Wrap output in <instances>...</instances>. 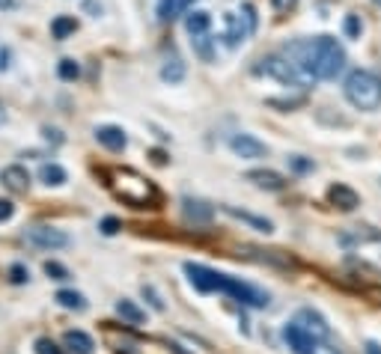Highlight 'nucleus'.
<instances>
[{
  "label": "nucleus",
  "mask_w": 381,
  "mask_h": 354,
  "mask_svg": "<svg viewBox=\"0 0 381 354\" xmlns=\"http://www.w3.org/2000/svg\"><path fill=\"white\" fill-rule=\"evenodd\" d=\"M283 54L304 63L319 80H334L346 69V51L334 36H316V39H298L289 42Z\"/></svg>",
  "instance_id": "nucleus-1"
},
{
  "label": "nucleus",
  "mask_w": 381,
  "mask_h": 354,
  "mask_svg": "<svg viewBox=\"0 0 381 354\" xmlns=\"http://www.w3.org/2000/svg\"><path fill=\"white\" fill-rule=\"evenodd\" d=\"M185 274L190 280V286L197 289V292H224L230 295L232 301H239L244 307H268L271 298L268 292H262V289L250 286V283H241L239 277H230V274H221V271L215 268H206L199 265V262H185Z\"/></svg>",
  "instance_id": "nucleus-2"
},
{
  "label": "nucleus",
  "mask_w": 381,
  "mask_h": 354,
  "mask_svg": "<svg viewBox=\"0 0 381 354\" xmlns=\"http://www.w3.org/2000/svg\"><path fill=\"white\" fill-rule=\"evenodd\" d=\"M105 181H107V188L113 190V197L122 199L125 206L158 208V203H161L158 188L152 185L146 176H140L138 170H131V167H111V170H105Z\"/></svg>",
  "instance_id": "nucleus-3"
},
{
  "label": "nucleus",
  "mask_w": 381,
  "mask_h": 354,
  "mask_svg": "<svg viewBox=\"0 0 381 354\" xmlns=\"http://www.w3.org/2000/svg\"><path fill=\"white\" fill-rule=\"evenodd\" d=\"M349 104L358 111H378L381 107V78L369 69H355L349 71L346 84H342Z\"/></svg>",
  "instance_id": "nucleus-4"
},
{
  "label": "nucleus",
  "mask_w": 381,
  "mask_h": 354,
  "mask_svg": "<svg viewBox=\"0 0 381 354\" xmlns=\"http://www.w3.org/2000/svg\"><path fill=\"white\" fill-rule=\"evenodd\" d=\"M257 71H265V75H271L274 80H280V84H286V87H298V89H310L316 80L313 71L304 66V63H298L295 57H289V54H271V57L262 60V66Z\"/></svg>",
  "instance_id": "nucleus-5"
},
{
  "label": "nucleus",
  "mask_w": 381,
  "mask_h": 354,
  "mask_svg": "<svg viewBox=\"0 0 381 354\" xmlns=\"http://www.w3.org/2000/svg\"><path fill=\"white\" fill-rule=\"evenodd\" d=\"M241 12H226L224 15V42L226 48H239V45L248 39V36L257 30V9H253L250 3L241 6Z\"/></svg>",
  "instance_id": "nucleus-6"
},
{
  "label": "nucleus",
  "mask_w": 381,
  "mask_h": 354,
  "mask_svg": "<svg viewBox=\"0 0 381 354\" xmlns=\"http://www.w3.org/2000/svg\"><path fill=\"white\" fill-rule=\"evenodd\" d=\"M24 239L33 244V247H42V250H60V247H69L72 239L63 230H54V226H30L24 232Z\"/></svg>",
  "instance_id": "nucleus-7"
},
{
  "label": "nucleus",
  "mask_w": 381,
  "mask_h": 354,
  "mask_svg": "<svg viewBox=\"0 0 381 354\" xmlns=\"http://www.w3.org/2000/svg\"><path fill=\"white\" fill-rule=\"evenodd\" d=\"M292 322H298L301 328L307 331V333H313L316 340H328L331 337V324H328V319L319 313V310H310V307H304V310H298L295 313V319Z\"/></svg>",
  "instance_id": "nucleus-8"
},
{
  "label": "nucleus",
  "mask_w": 381,
  "mask_h": 354,
  "mask_svg": "<svg viewBox=\"0 0 381 354\" xmlns=\"http://www.w3.org/2000/svg\"><path fill=\"white\" fill-rule=\"evenodd\" d=\"M230 149L239 158H248V161H257V158H265L268 155V146L262 140L253 137V134H232V137H230Z\"/></svg>",
  "instance_id": "nucleus-9"
},
{
  "label": "nucleus",
  "mask_w": 381,
  "mask_h": 354,
  "mask_svg": "<svg viewBox=\"0 0 381 354\" xmlns=\"http://www.w3.org/2000/svg\"><path fill=\"white\" fill-rule=\"evenodd\" d=\"M283 340H286V346L292 349L295 354H313L316 351V342H319L313 333H307L298 322H289L286 324V328H283Z\"/></svg>",
  "instance_id": "nucleus-10"
},
{
  "label": "nucleus",
  "mask_w": 381,
  "mask_h": 354,
  "mask_svg": "<svg viewBox=\"0 0 381 354\" xmlns=\"http://www.w3.org/2000/svg\"><path fill=\"white\" fill-rule=\"evenodd\" d=\"M0 181H3V188L12 190V194H27V190H30V173H27V167H21V164H9L0 170Z\"/></svg>",
  "instance_id": "nucleus-11"
},
{
  "label": "nucleus",
  "mask_w": 381,
  "mask_h": 354,
  "mask_svg": "<svg viewBox=\"0 0 381 354\" xmlns=\"http://www.w3.org/2000/svg\"><path fill=\"white\" fill-rule=\"evenodd\" d=\"M96 140L102 143L105 149H111V152H122L125 146H129V137H125V131L120 129V125H98Z\"/></svg>",
  "instance_id": "nucleus-12"
},
{
  "label": "nucleus",
  "mask_w": 381,
  "mask_h": 354,
  "mask_svg": "<svg viewBox=\"0 0 381 354\" xmlns=\"http://www.w3.org/2000/svg\"><path fill=\"white\" fill-rule=\"evenodd\" d=\"M182 214L194 223H208L215 217V206H208L206 199H194V197H185L182 199Z\"/></svg>",
  "instance_id": "nucleus-13"
},
{
  "label": "nucleus",
  "mask_w": 381,
  "mask_h": 354,
  "mask_svg": "<svg viewBox=\"0 0 381 354\" xmlns=\"http://www.w3.org/2000/svg\"><path fill=\"white\" fill-rule=\"evenodd\" d=\"M328 199L337 208H342V212H355V208L360 206V197L349 185H331L328 188Z\"/></svg>",
  "instance_id": "nucleus-14"
},
{
  "label": "nucleus",
  "mask_w": 381,
  "mask_h": 354,
  "mask_svg": "<svg viewBox=\"0 0 381 354\" xmlns=\"http://www.w3.org/2000/svg\"><path fill=\"white\" fill-rule=\"evenodd\" d=\"M63 346H66L72 354H93L96 351L93 337L84 333V331H66L63 333Z\"/></svg>",
  "instance_id": "nucleus-15"
},
{
  "label": "nucleus",
  "mask_w": 381,
  "mask_h": 354,
  "mask_svg": "<svg viewBox=\"0 0 381 354\" xmlns=\"http://www.w3.org/2000/svg\"><path fill=\"white\" fill-rule=\"evenodd\" d=\"M248 181H253V185L262 188V190H283L286 188V179L280 173H274V170H250Z\"/></svg>",
  "instance_id": "nucleus-16"
},
{
  "label": "nucleus",
  "mask_w": 381,
  "mask_h": 354,
  "mask_svg": "<svg viewBox=\"0 0 381 354\" xmlns=\"http://www.w3.org/2000/svg\"><path fill=\"white\" fill-rule=\"evenodd\" d=\"M224 212L235 217V221H244L248 226H253V230H259V232H274V223L265 221V217H257V214H250V212H241V208H235V206H224Z\"/></svg>",
  "instance_id": "nucleus-17"
},
{
  "label": "nucleus",
  "mask_w": 381,
  "mask_h": 354,
  "mask_svg": "<svg viewBox=\"0 0 381 354\" xmlns=\"http://www.w3.org/2000/svg\"><path fill=\"white\" fill-rule=\"evenodd\" d=\"M208 27H212V15L203 12V9H194V12L185 15V30L190 36H203L208 33Z\"/></svg>",
  "instance_id": "nucleus-18"
},
{
  "label": "nucleus",
  "mask_w": 381,
  "mask_h": 354,
  "mask_svg": "<svg viewBox=\"0 0 381 354\" xmlns=\"http://www.w3.org/2000/svg\"><path fill=\"white\" fill-rule=\"evenodd\" d=\"M161 78L167 80V84H182L185 80V63H182V57H167L164 60V66H161Z\"/></svg>",
  "instance_id": "nucleus-19"
},
{
  "label": "nucleus",
  "mask_w": 381,
  "mask_h": 354,
  "mask_svg": "<svg viewBox=\"0 0 381 354\" xmlns=\"http://www.w3.org/2000/svg\"><path fill=\"white\" fill-rule=\"evenodd\" d=\"M116 313L122 316V322L134 324V328L146 322V313H143V310H140V307L134 304V301H129V298H122V301H116Z\"/></svg>",
  "instance_id": "nucleus-20"
},
{
  "label": "nucleus",
  "mask_w": 381,
  "mask_h": 354,
  "mask_svg": "<svg viewBox=\"0 0 381 354\" xmlns=\"http://www.w3.org/2000/svg\"><path fill=\"white\" fill-rule=\"evenodd\" d=\"M57 304L63 310H75V313H84L87 310V298L75 292V289H60L57 292Z\"/></svg>",
  "instance_id": "nucleus-21"
},
{
  "label": "nucleus",
  "mask_w": 381,
  "mask_h": 354,
  "mask_svg": "<svg viewBox=\"0 0 381 354\" xmlns=\"http://www.w3.org/2000/svg\"><path fill=\"white\" fill-rule=\"evenodd\" d=\"M39 179L48 188H60V185H66V170H63L60 164H42L39 167Z\"/></svg>",
  "instance_id": "nucleus-22"
},
{
  "label": "nucleus",
  "mask_w": 381,
  "mask_h": 354,
  "mask_svg": "<svg viewBox=\"0 0 381 354\" xmlns=\"http://www.w3.org/2000/svg\"><path fill=\"white\" fill-rule=\"evenodd\" d=\"M75 30H78V21L72 15H57V18H54V24H51L54 39H69Z\"/></svg>",
  "instance_id": "nucleus-23"
},
{
  "label": "nucleus",
  "mask_w": 381,
  "mask_h": 354,
  "mask_svg": "<svg viewBox=\"0 0 381 354\" xmlns=\"http://www.w3.org/2000/svg\"><path fill=\"white\" fill-rule=\"evenodd\" d=\"M194 51H197V57L203 60V63H212L215 60V54H212V36H208V33L194 36Z\"/></svg>",
  "instance_id": "nucleus-24"
},
{
  "label": "nucleus",
  "mask_w": 381,
  "mask_h": 354,
  "mask_svg": "<svg viewBox=\"0 0 381 354\" xmlns=\"http://www.w3.org/2000/svg\"><path fill=\"white\" fill-rule=\"evenodd\" d=\"M286 164H289V170H292V173H298V176L313 173V170H316L313 158H304V155H292V158H286Z\"/></svg>",
  "instance_id": "nucleus-25"
},
{
  "label": "nucleus",
  "mask_w": 381,
  "mask_h": 354,
  "mask_svg": "<svg viewBox=\"0 0 381 354\" xmlns=\"http://www.w3.org/2000/svg\"><path fill=\"white\" fill-rule=\"evenodd\" d=\"M342 33H346V39H360V33H364V21H360V15H346V21H342Z\"/></svg>",
  "instance_id": "nucleus-26"
},
{
  "label": "nucleus",
  "mask_w": 381,
  "mask_h": 354,
  "mask_svg": "<svg viewBox=\"0 0 381 354\" xmlns=\"http://www.w3.org/2000/svg\"><path fill=\"white\" fill-rule=\"evenodd\" d=\"M57 75L63 78V80H75L78 75H80V66L75 60H60V66H57Z\"/></svg>",
  "instance_id": "nucleus-27"
},
{
  "label": "nucleus",
  "mask_w": 381,
  "mask_h": 354,
  "mask_svg": "<svg viewBox=\"0 0 381 354\" xmlns=\"http://www.w3.org/2000/svg\"><path fill=\"white\" fill-rule=\"evenodd\" d=\"M179 9V0H158V21H170Z\"/></svg>",
  "instance_id": "nucleus-28"
},
{
  "label": "nucleus",
  "mask_w": 381,
  "mask_h": 354,
  "mask_svg": "<svg viewBox=\"0 0 381 354\" xmlns=\"http://www.w3.org/2000/svg\"><path fill=\"white\" fill-rule=\"evenodd\" d=\"M36 354H66V351H63L54 340L42 337V340H36Z\"/></svg>",
  "instance_id": "nucleus-29"
},
{
  "label": "nucleus",
  "mask_w": 381,
  "mask_h": 354,
  "mask_svg": "<svg viewBox=\"0 0 381 354\" xmlns=\"http://www.w3.org/2000/svg\"><path fill=\"white\" fill-rule=\"evenodd\" d=\"M140 292H143V298H146V301L152 304V310L164 313V301H161V295L155 292V289H152V286H143V289H140Z\"/></svg>",
  "instance_id": "nucleus-30"
},
{
  "label": "nucleus",
  "mask_w": 381,
  "mask_h": 354,
  "mask_svg": "<svg viewBox=\"0 0 381 354\" xmlns=\"http://www.w3.org/2000/svg\"><path fill=\"white\" fill-rule=\"evenodd\" d=\"M45 274L51 280H69V271L60 265V262H45Z\"/></svg>",
  "instance_id": "nucleus-31"
},
{
  "label": "nucleus",
  "mask_w": 381,
  "mask_h": 354,
  "mask_svg": "<svg viewBox=\"0 0 381 354\" xmlns=\"http://www.w3.org/2000/svg\"><path fill=\"white\" fill-rule=\"evenodd\" d=\"M9 280H12V283H27V280H30V271L24 265H12L9 268Z\"/></svg>",
  "instance_id": "nucleus-32"
},
{
  "label": "nucleus",
  "mask_w": 381,
  "mask_h": 354,
  "mask_svg": "<svg viewBox=\"0 0 381 354\" xmlns=\"http://www.w3.org/2000/svg\"><path fill=\"white\" fill-rule=\"evenodd\" d=\"M268 104L271 107H283V111H292V107H298V104H304V98H268Z\"/></svg>",
  "instance_id": "nucleus-33"
},
{
  "label": "nucleus",
  "mask_w": 381,
  "mask_h": 354,
  "mask_svg": "<svg viewBox=\"0 0 381 354\" xmlns=\"http://www.w3.org/2000/svg\"><path fill=\"white\" fill-rule=\"evenodd\" d=\"M12 214H15V206L9 203V199H0V223L12 221Z\"/></svg>",
  "instance_id": "nucleus-34"
},
{
  "label": "nucleus",
  "mask_w": 381,
  "mask_h": 354,
  "mask_svg": "<svg viewBox=\"0 0 381 354\" xmlns=\"http://www.w3.org/2000/svg\"><path fill=\"white\" fill-rule=\"evenodd\" d=\"M271 6H274V12H292L298 0H271Z\"/></svg>",
  "instance_id": "nucleus-35"
},
{
  "label": "nucleus",
  "mask_w": 381,
  "mask_h": 354,
  "mask_svg": "<svg viewBox=\"0 0 381 354\" xmlns=\"http://www.w3.org/2000/svg\"><path fill=\"white\" fill-rule=\"evenodd\" d=\"M313 354H342V349L331 346L328 340H322V342H316V351H313Z\"/></svg>",
  "instance_id": "nucleus-36"
},
{
  "label": "nucleus",
  "mask_w": 381,
  "mask_h": 354,
  "mask_svg": "<svg viewBox=\"0 0 381 354\" xmlns=\"http://www.w3.org/2000/svg\"><path fill=\"white\" fill-rule=\"evenodd\" d=\"M102 232L105 235H116V232H120V221H116V217H105V221H102Z\"/></svg>",
  "instance_id": "nucleus-37"
},
{
  "label": "nucleus",
  "mask_w": 381,
  "mask_h": 354,
  "mask_svg": "<svg viewBox=\"0 0 381 354\" xmlns=\"http://www.w3.org/2000/svg\"><path fill=\"white\" fill-rule=\"evenodd\" d=\"M9 60H12V54H9V48H0V71H6L9 66H12Z\"/></svg>",
  "instance_id": "nucleus-38"
},
{
  "label": "nucleus",
  "mask_w": 381,
  "mask_h": 354,
  "mask_svg": "<svg viewBox=\"0 0 381 354\" xmlns=\"http://www.w3.org/2000/svg\"><path fill=\"white\" fill-rule=\"evenodd\" d=\"M42 134H45V140H51V143H63V134L57 129H42Z\"/></svg>",
  "instance_id": "nucleus-39"
},
{
  "label": "nucleus",
  "mask_w": 381,
  "mask_h": 354,
  "mask_svg": "<svg viewBox=\"0 0 381 354\" xmlns=\"http://www.w3.org/2000/svg\"><path fill=\"white\" fill-rule=\"evenodd\" d=\"M364 354H381V342L367 340V342H364Z\"/></svg>",
  "instance_id": "nucleus-40"
},
{
  "label": "nucleus",
  "mask_w": 381,
  "mask_h": 354,
  "mask_svg": "<svg viewBox=\"0 0 381 354\" xmlns=\"http://www.w3.org/2000/svg\"><path fill=\"white\" fill-rule=\"evenodd\" d=\"M167 351H170V354H190L185 346H179V342H170V346H167Z\"/></svg>",
  "instance_id": "nucleus-41"
},
{
  "label": "nucleus",
  "mask_w": 381,
  "mask_h": 354,
  "mask_svg": "<svg viewBox=\"0 0 381 354\" xmlns=\"http://www.w3.org/2000/svg\"><path fill=\"white\" fill-rule=\"evenodd\" d=\"M152 161H155V164H167V155L161 149H155V152H152Z\"/></svg>",
  "instance_id": "nucleus-42"
},
{
  "label": "nucleus",
  "mask_w": 381,
  "mask_h": 354,
  "mask_svg": "<svg viewBox=\"0 0 381 354\" xmlns=\"http://www.w3.org/2000/svg\"><path fill=\"white\" fill-rule=\"evenodd\" d=\"M15 6V0H0V9H12Z\"/></svg>",
  "instance_id": "nucleus-43"
},
{
  "label": "nucleus",
  "mask_w": 381,
  "mask_h": 354,
  "mask_svg": "<svg viewBox=\"0 0 381 354\" xmlns=\"http://www.w3.org/2000/svg\"><path fill=\"white\" fill-rule=\"evenodd\" d=\"M6 122V107H3V102H0V125Z\"/></svg>",
  "instance_id": "nucleus-44"
},
{
  "label": "nucleus",
  "mask_w": 381,
  "mask_h": 354,
  "mask_svg": "<svg viewBox=\"0 0 381 354\" xmlns=\"http://www.w3.org/2000/svg\"><path fill=\"white\" fill-rule=\"evenodd\" d=\"M190 6V0H179V9H188Z\"/></svg>",
  "instance_id": "nucleus-45"
},
{
  "label": "nucleus",
  "mask_w": 381,
  "mask_h": 354,
  "mask_svg": "<svg viewBox=\"0 0 381 354\" xmlns=\"http://www.w3.org/2000/svg\"><path fill=\"white\" fill-rule=\"evenodd\" d=\"M375 3H381V0H375Z\"/></svg>",
  "instance_id": "nucleus-46"
}]
</instances>
